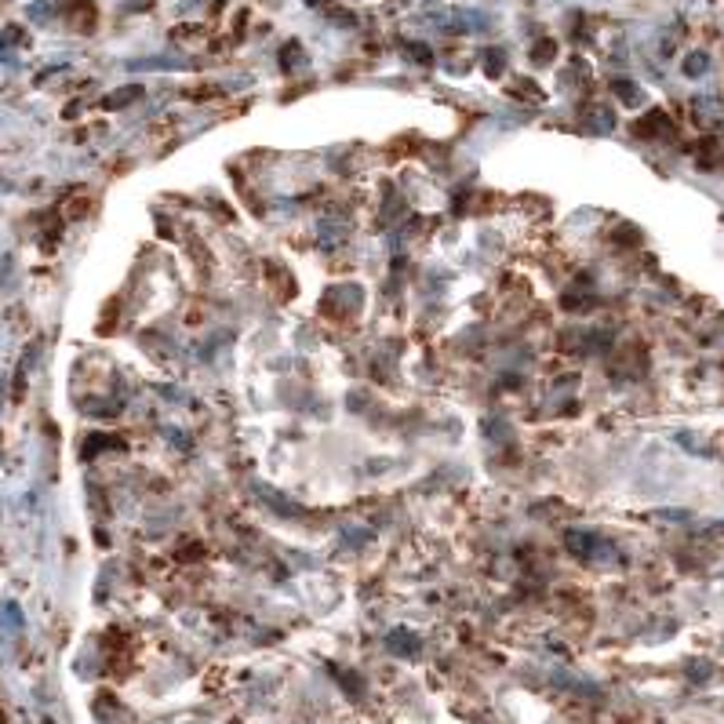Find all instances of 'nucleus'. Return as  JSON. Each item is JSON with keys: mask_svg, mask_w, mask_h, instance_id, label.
<instances>
[{"mask_svg": "<svg viewBox=\"0 0 724 724\" xmlns=\"http://www.w3.org/2000/svg\"><path fill=\"white\" fill-rule=\"evenodd\" d=\"M655 131H667V135H670V117H667L663 109H651V113L637 124V135H641V139H659Z\"/></svg>", "mask_w": 724, "mask_h": 724, "instance_id": "1", "label": "nucleus"}, {"mask_svg": "<svg viewBox=\"0 0 724 724\" xmlns=\"http://www.w3.org/2000/svg\"><path fill=\"white\" fill-rule=\"evenodd\" d=\"M139 95H143L139 88H127V92H117V95H109V99H106V106H109V109H117L120 102H127V99H139Z\"/></svg>", "mask_w": 724, "mask_h": 724, "instance_id": "2", "label": "nucleus"}, {"mask_svg": "<svg viewBox=\"0 0 724 724\" xmlns=\"http://www.w3.org/2000/svg\"><path fill=\"white\" fill-rule=\"evenodd\" d=\"M554 58V40H539L536 44V62H550Z\"/></svg>", "mask_w": 724, "mask_h": 724, "instance_id": "3", "label": "nucleus"}, {"mask_svg": "<svg viewBox=\"0 0 724 724\" xmlns=\"http://www.w3.org/2000/svg\"><path fill=\"white\" fill-rule=\"evenodd\" d=\"M699 70H706V58H702V55L688 58V74H699Z\"/></svg>", "mask_w": 724, "mask_h": 724, "instance_id": "4", "label": "nucleus"}]
</instances>
